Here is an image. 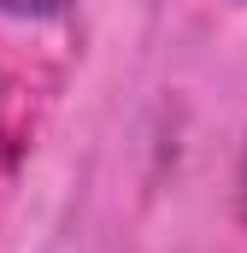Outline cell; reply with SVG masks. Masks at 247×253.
Returning a JSON list of instances; mask_svg holds the SVG:
<instances>
[{
	"mask_svg": "<svg viewBox=\"0 0 247 253\" xmlns=\"http://www.w3.org/2000/svg\"><path fill=\"white\" fill-rule=\"evenodd\" d=\"M0 12L18 18V24H47V18L71 12V0H0Z\"/></svg>",
	"mask_w": 247,
	"mask_h": 253,
	"instance_id": "cell-1",
	"label": "cell"
},
{
	"mask_svg": "<svg viewBox=\"0 0 247 253\" xmlns=\"http://www.w3.org/2000/svg\"><path fill=\"white\" fill-rule=\"evenodd\" d=\"M236 206H242V224H247V147H242V171H236Z\"/></svg>",
	"mask_w": 247,
	"mask_h": 253,
	"instance_id": "cell-2",
	"label": "cell"
}]
</instances>
